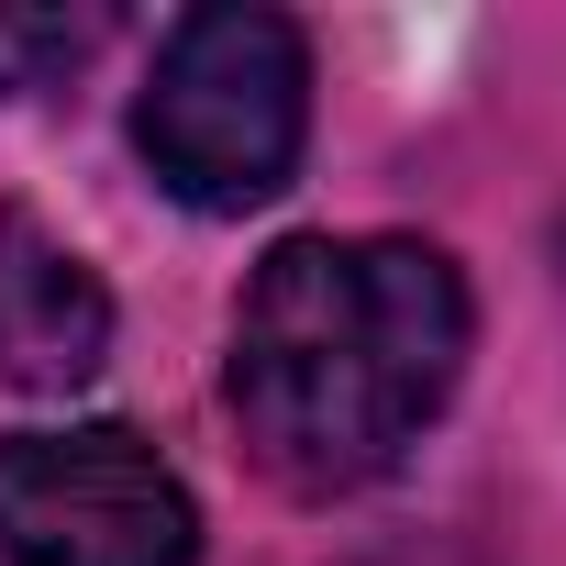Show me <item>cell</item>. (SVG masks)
<instances>
[{"label": "cell", "mask_w": 566, "mask_h": 566, "mask_svg": "<svg viewBox=\"0 0 566 566\" xmlns=\"http://www.w3.org/2000/svg\"><path fill=\"white\" fill-rule=\"evenodd\" d=\"M467 277L411 233H290L233 312L222 400L290 500H345L455 400Z\"/></svg>", "instance_id": "1"}, {"label": "cell", "mask_w": 566, "mask_h": 566, "mask_svg": "<svg viewBox=\"0 0 566 566\" xmlns=\"http://www.w3.org/2000/svg\"><path fill=\"white\" fill-rule=\"evenodd\" d=\"M301 134H312V45L290 12L211 0V12L167 23L145 101H134V156L156 167L167 200L255 211V200L290 189Z\"/></svg>", "instance_id": "2"}, {"label": "cell", "mask_w": 566, "mask_h": 566, "mask_svg": "<svg viewBox=\"0 0 566 566\" xmlns=\"http://www.w3.org/2000/svg\"><path fill=\"white\" fill-rule=\"evenodd\" d=\"M0 566H200V511L134 422L0 444Z\"/></svg>", "instance_id": "3"}, {"label": "cell", "mask_w": 566, "mask_h": 566, "mask_svg": "<svg viewBox=\"0 0 566 566\" xmlns=\"http://www.w3.org/2000/svg\"><path fill=\"white\" fill-rule=\"evenodd\" d=\"M112 356V290L78 244H56L23 200H0V378L12 389H90Z\"/></svg>", "instance_id": "4"}, {"label": "cell", "mask_w": 566, "mask_h": 566, "mask_svg": "<svg viewBox=\"0 0 566 566\" xmlns=\"http://www.w3.org/2000/svg\"><path fill=\"white\" fill-rule=\"evenodd\" d=\"M101 45V12H0V90H45Z\"/></svg>", "instance_id": "5"}, {"label": "cell", "mask_w": 566, "mask_h": 566, "mask_svg": "<svg viewBox=\"0 0 566 566\" xmlns=\"http://www.w3.org/2000/svg\"><path fill=\"white\" fill-rule=\"evenodd\" d=\"M400 566H422V555H400Z\"/></svg>", "instance_id": "6"}]
</instances>
